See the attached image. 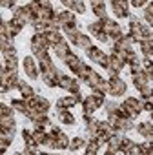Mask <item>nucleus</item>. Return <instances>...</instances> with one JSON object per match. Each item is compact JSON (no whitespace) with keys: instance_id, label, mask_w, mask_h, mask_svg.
I'll return each mask as SVG.
<instances>
[{"instance_id":"35","label":"nucleus","mask_w":153,"mask_h":155,"mask_svg":"<svg viewBox=\"0 0 153 155\" xmlns=\"http://www.w3.org/2000/svg\"><path fill=\"white\" fill-rule=\"evenodd\" d=\"M142 155H153V140H146L142 144Z\"/></svg>"},{"instance_id":"24","label":"nucleus","mask_w":153,"mask_h":155,"mask_svg":"<svg viewBox=\"0 0 153 155\" xmlns=\"http://www.w3.org/2000/svg\"><path fill=\"white\" fill-rule=\"evenodd\" d=\"M69 139H67V135L66 133H60L58 137H57V150H67L69 148Z\"/></svg>"},{"instance_id":"3","label":"nucleus","mask_w":153,"mask_h":155,"mask_svg":"<svg viewBox=\"0 0 153 155\" xmlns=\"http://www.w3.org/2000/svg\"><path fill=\"white\" fill-rule=\"evenodd\" d=\"M53 113L57 115V119H58L62 124H69V126H71V124H75V117H73L66 108H60V106H57V104H55Z\"/></svg>"},{"instance_id":"49","label":"nucleus","mask_w":153,"mask_h":155,"mask_svg":"<svg viewBox=\"0 0 153 155\" xmlns=\"http://www.w3.org/2000/svg\"><path fill=\"white\" fill-rule=\"evenodd\" d=\"M111 2H113V0H111Z\"/></svg>"},{"instance_id":"48","label":"nucleus","mask_w":153,"mask_h":155,"mask_svg":"<svg viewBox=\"0 0 153 155\" xmlns=\"http://www.w3.org/2000/svg\"><path fill=\"white\" fill-rule=\"evenodd\" d=\"M151 28H153V24H151Z\"/></svg>"},{"instance_id":"32","label":"nucleus","mask_w":153,"mask_h":155,"mask_svg":"<svg viewBox=\"0 0 153 155\" xmlns=\"http://www.w3.org/2000/svg\"><path fill=\"white\" fill-rule=\"evenodd\" d=\"M111 11H113L115 17H128V11L124 8H120L119 4H115V2H111Z\"/></svg>"},{"instance_id":"6","label":"nucleus","mask_w":153,"mask_h":155,"mask_svg":"<svg viewBox=\"0 0 153 155\" xmlns=\"http://www.w3.org/2000/svg\"><path fill=\"white\" fill-rule=\"evenodd\" d=\"M53 49H55L57 57L64 60V58H66V57L71 53V49H69V40H64V38H62L58 44H55V46H53Z\"/></svg>"},{"instance_id":"22","label":"nucleus","mask_w":153,"mask_h":155,"mask_svg":"<svg viewBox=\"0 0 153 155\" xmlns=\"http://www.w3.org/2000/svg\"><path fill=\"white\" fill-rule=\"evenodd\" d=\"M57 106H60V108H73V106H76V101H75V97H62V99H58L57 101Z\"/></svg>"},{"instance_id":"7","label":"nucleus","mask_w":153,"mask_h":155,"mask_svg":"<svg viewBox=\"0 0 153 155\" xmlns=\"http://www.w3.org/2000/svg\"><path fill=\"white\" fill-rule=\"evenodd\" d=\"M115 128H117L120 133H126V131H129V130L135 128V122H133V119H129V117H119Z\"/></svg>"},{"instance_id":"19","label":"nucleus","mask_w":153,"mask_h":155,"mask_svg":"<svg viewBox=\"0 0 153 155\" xmlns=\"http://www.w3.org/2000/svg\"><path fill=\"white\" fill-rule=\"evenodd\" d=\"M86 140L82 139V137H75V139H71V142H69V150L71 151H79V150H82V148H86Z\"/></svg>"},{"instance_id":"42","label":"nucleus","mask_w":153,"mask_h":155,"mask_svg":"<svg viewBox=\"0 0 153 155\" xmlns=\"http://www.w3.org/2000/svg\"><path fill=\"white\" fill-rule=\"evenodd\" d=\"M113 2H115V4H119L120 8H124L126 11H128V8H129V2H128V0H113Z\"/></svg>"},{"instance_id":"34","label":"nucleus","mask_w":153,"mask_h":155,"mask_svg":"<svg viewBox=\"0 0 153 155\" xmlns=\"http://www.w3.org/2000/svg\"><path fill=\"white\" fill-rule=\"evenodd\" d=\"M133 144H135L133 140H129V139H126V137H124V139H122V144H120V150H122V153H128V155H129V151H131Z\"/></svg>"},{"instance_id":"41","label":"nucleus","mask_w":153,"mask_h":155,"mask_svg":"<svg viewBox=\"0 0 153 155\" xmlns=\"http://www.w3.org/2000/svg\"><path fill=\"white\" fill-rule=\"evenodd\" d=\"M142 69H144V68L140 66V62H138V64H131V75H138Z\"/></svg>"},{"instance_id":"33","label":"nucleus","mask_w":153,"mask_h":155,"mask_svg":"<svg viewBox=\"0 0 153 155\" xmlns=\"http://www.w3.org/2000/svg\"><path fill=\"white\" fill-rule=\"evenodd\" d=\"M0 113H2V117H13V113H15V108L9 104H4L2 102V106H0Z\"/></svg>"},{"instance_id":"4","label":"nucleus","mask_w":153,"mask_h":155,"mask_svg":"<svg viewBox=\"0 0 153 155\" xmlns=\"http://www.w3.org/2000/svg\"><path fill=\"white\" fill-rule=\"evenodd\" d=\"M24 71H26V75H29L33 81H37L38 79V68H37V62H35V58L33 57H26L24 58Z\"/></svg>"},{"instance_id":"26","label":"nucleus","mask_w":153,"mask_h":155,"mask_svg":"<svg viewBox=\"0 0 153 155\" xmlns=\"http://www.w3.org/2000/svg\"><path fill=\"white\" fill-rule=\"evenodd\" d=\"M33 137H35L37 144H44V140H46V137H47V131H46L44 128H35Z\"/></svg>"},{"instance_id":"5","label":"nucleus","mask_w":153,"mask_h":155,"mask_svg":"<svg viewBox=\"0 0 153 155\" xmlns=\"http://www.w3.org/2000/svg\"><path fill=\"white\" fill-rule=\"evenodd\" d=\"M122 104H124L128 110H131V111H133L135 119H137V117L140 115V111L144 110V108H142V101H138V99H135V97H128V99H126V102H122Z\"/></svg>"},{"instance_id":"15","label":"nucleus","mask_w":153,"mask_h":155,"mask_svg":"<svg viewBox=\"0 0 153 155\" xmlns=\"http://www.w3.org/2000/svg\"><path fill=\"white\" fill-rule=\"evenodd\" d=\"M133 84H135L137 90H142V88H146V86L149 84L148 79H146V75H144V69H142L138 75H133Z\"/></svg>"},{"instance_id":"31","label":"nucleus","mask_w":153,"mask_h":155,"mask_svg":"<svg viewBox=\"0 0 153 155\" xmlns=\"http://www.w3.org/2000/svg\"><path fill=\"white\" fill-rule=\"evenodd\" d=\"M140 51L144 53V57H151V53H153V44H151L149 40H142V42H140Z\"/></svg>"},{"instance_id":"8","label":"nucleus","mask_w":153,"mask_h":155,"mask_svg":"<svg viewBox=\"0 0 153 155\" xmlns=\"http://www.w3.org/2000/svg\"><path fill=\"white\" fill-rule=\"evenodd\" d=\"M62 4H64L69 11H73V13H84V11H86V6H84L82 0H64Z\"/></svg>"},{"instance_id":"43","label":"nucleus","mask_w":153,"mask_h":155,"mask_svg":"<svg viewBox=\"0 0 153 155\" xmlns=\"http://www.w3.org/2000/svg\"><path fill=\"white\" fill-rule=\"evenodd\" d=\"M73 97H75V101H76V104H79V102H82V101H84V97H82V93H80V91H79V93H75Z\"/></svg>"},{"instance_id":"20","label":"nucleus","mask_w":153,"mask_h":155,"mask_svg":"<svg viewBox=\"0 0 153 155\" xmlns=\"http://www.w3.org/2000/svg\"><path fill=\"white\" fill-rule=\"evenodd\" d=\"M99 148H100V142L97 140V137H91V140L86 144V150H84V151H86L88 155H95V153L99 151Z\"/></svg>"},{"instance_id":"38","label":"nucleus","mask_w":153,"mask_h":155,"mask_svg":"<svg viewBox=\"0 0 153 155\" xmlns=\"http://www.w3.org/2000/svg\"><path fill=\"white\" fill-rule=\"evenodd\" d=\"M93 37H95L97 40H100V42H108V40H109V35L104 33V31H99V33H95Z\"/></svg>"},{"instance_id":"21","label":"nucleus","mask_w":153,"mask_h":155,"mask_svg":"<svg viewBox=\"0 0 153 155\" xmlns=\"http://www.w3.org/2000/svg\"><path fill=\"white\" fill-rule=\"evenodd\" d=\"M20 93H22V99H31V97L37 95L35 90L29 84H26V82H20Z\"/></svg>"},{"instance_id":"30","label":"nucleus","mask_w":153,"mask_h":155,"mask_svg":"<svg viewBox=\"0 0 153 155\" xmlns=\"http://www.w3.org/2000/svg\"><path fill=\"white\" fill-rule=\"evenodd\" d=\"M119 108H120L119 102H115V101H104V110H106L108 115H109V113H115Z\"/></svg>"},{"instance_id":"44","label":"nucleus","mask_w":153,"mask_h":155,"mask_svg":"<svg viewBox=\"0 0 153 155\" xmlns=\"http://www.w3.org/2000/svg\"><path fill=\"white\" fill-rule=\"evenodd\" d=\"M90 2H91V4L95 6V4H102V2H104V0H90Z\"/></svg>"},{"instance_id":"46","label":"nucleus","mask_w":153,"mask_h":155,"mask_svg":"<svg viewBox=\"0 0 153 155\" xmlns=\"http://www.w3.org/2000/svg\"><path fill=\"white\" fill-rule=\"evenodd\" d=\"M35 2H40V0H35Z\"/></svg>"},{"instance_id":"23","label":"nucleus","mask_w":153,"mask_h":155,"mask_svg":"<svg viewBox=\"0 0 153 155\" xmlns=\"http://www.w3.org/2000/svg\"><path fill=\"white\" fill-rule=\"evenodd\" d=\"M76 46H79V48H82L84 51H88L90 48H93V44H91V38H90L88 35H80V37H79V40H76Z\"/></svg>"},{"instance_id":"16","label":"nucleus","mask_w":153,"mask_h":155,"mask_svg":"<svg viewBox=\"0 0 153 155\" xmlns=\"http://www.w3.org/2000/svg\"><path fill=\"white\" fill-rule=\"evenodd\" d=\"M35 110H37L38 113H47V111L51 110V104H49V101H46V99H42V97H37Z\"/></svg>"},{"instance_id":"10","label":"nucleus","mask_w":153,"mask_h":155,"mask_svg":"<svg viewBox=\"0 0 153 155\" xmlns=\"http://www.w3.org/2000/svg\"><path fill=\"white\" fill-rule=\"evenodd\" d=\"M38 69H40V73H46V71H53L55 69V64H53V60H51V57L47 53L38 58Z\"/></svg>"},{"instance_id":"17","label":"nucleus","mask_w":153,"mask_h":155,"mask_svg":"<svg viewBox=\"0 0 153 155\" xmlns=\"http://www.w3.org/2000/svg\"><path fill=\"white\" fill-rule=\"evenodd\" d=\"M46 37H47V40H49L51 46H55V44H58L62 40V35H60L58 29H47L46 31Z\"/></svg>"},{"instance_id":"2","label":"nucleus","mask_w":153,"mask_h":155,"mask_svg":"<svg viewBox=\"0 0 153 155\" xmlns=\"http://www.w3.org/2000/svg\"><path fill=\"white\" fill-rule=\"evenodd\" d=\"M100 106H104V99H99V97H95L93 93H91L90 97H84V101H82V110H84V113H93V111H97Z\"/></svg>"},{"instance_id":"39","label":"nucleus","mask_w":153,"mask_h":155,"mask_svg":"<svg viewBox=\"0 0 153 155\" xmlns=\"http://www.w3.org/2000/svg\"><path fill=\"white\" fill-rule=\"evenodd\" d=\"M142 17H144V20H146L148 24H153V13H149L148 9H144V11H142Z\"/></svg>"},{"instance_id":"37","label":"nucleus","mask_w":153,"mask_h":155,"mask_svg":"<svg viewBox=\"0 0 153 155\" xmlns=\"http://www.w3.org/2000/svg\"><path fill=\"white\" fill-rule=\"evenodd\" d=\"M138 91H140V97H142V99H148V97H151V95H153V88H151L149 84H148L146 88L138 90Z\"/></svg>"},{"instance_id":"27","label":"nucleus","mask_w":153,"mask_h":155,"mask_svg":"<svg viewBox=\"0 0 153 155\" xmlns=\"http://www.w3.org/2000/svg\"><path fill=\"white\" fill-rule=\"evenodd\" d=\"M93 13H95L99 18H104V17H108L106 4H104V2H102V4H95V6H93Z\"/></svg>"},{"instance_id":"45","label":"nucleus","mask_w":153,"mask_h":155,"mask_svg":"<svg viewBox=\"0 0 153 155\" xmlns=\"http://www.w3.org/2000/svg\"><path fill=\"white\" fill-rule=\"evenodd\" d=\"M149 122L153 124V111H149Z\"/></svg>"},{"instance_id":"12","label":"nucleus","mask_w":153,"mask_h":155,"mask_svg":"<svg viewBox=\"0 0 153 155\" xmlns=\"http://www.w3.org/2000/svg\"><path fill=\"white\" fill-rule=\"evenodd\" d=\"M11 106L15 108V111L22 113V115H28V111H29V106H28L26 99H13L11 101Z\"/></svg>"},{"instance_id":"29","label":"nucleus","mask_w":153,"mask_h":155,"mask_svg":"<svg viewBox=\"0 0 153 155\" xmlns=\"http://www.w3.org/2000/svg\"><path fill=\"white\" fill-rule=\"evenodd\" d=\"M66 33H67V40H69L71 44H75V46H76V40H79V37L82 35L79 28H75V29H69V31H66Z\"/></svg>"},{"instance_id":"25","label":"nucleus","mask_w":153,"mask_h":155,"mask_svg":"<svg viewBox=\"0 0 153 155\" xmlns=\"http://www.w3.org/2000/svg\"><path fill=\"white\" fill-rule=\"evenodd\" d=\"M73 81L75 79H71L69 75H60V79H58V88H62V90H69V86L73 84Z\"/></svg>"},{"instance_id":"36","label":"nucleus","mask_w":153,"mask_h":155,"mask_svg":"<svg viewBox=\"0 0 153 155\" xmlns=\"http://www.w3.org/2000/svg\"><path fill=\"white\" fill-rule=\"evenodd\" d=\"M88 29L91 31V35H95V33H99V31H104V29H102V22H100V20H99V22L90 24V26H88Z\"/></svg>"},{"instance_id":"9","label":"nucleus","mask_w":153,"mask_h":155,"mask_svg":"<svg viewBox=\"0 0 153 155\" xmlns=\"http://www.w3.org/2000/svg\"><path fill=\"white\" fill-rule=\"evenodd\" d=\"M31 46H38V48H46V49L51 48V44H49L46 33H35V35L31 37Z\"/></svg>"},{"instance_id":"47","label":"nucleus","mask_w":153,"mask_h":155,"mask_svg":"<svg viewBox=\"0 0 153 155\" xmlns=\"http://www.w3.org/2000/svg\"><path fill=\"white\" fill-rule=\"evenodd\" d=\"M60 2H64V0H60Z\"/></svg>"},{"instance_id":"18","label":"nucleus","mask_w":153,"mask_h":155,"mask_svg":"<svg viewBox=\"0 0 153 155\" xmlns=\"http://www.w3.org/2000/svg\"><path fill=\"white\" fill-rule=\"evenodd\" d=\"M2 57H4V58L17 57V48H15L13 42H9V44H2Z\"/></svg>"},{"instance_id":"14","label":"nucleus","mask_w":153,"mask_h":155,"mask_svg":"<svg viewBox=\"0 0 153 155\" xmlns=\"http://www.w3.org/2000/svg\"><path fill=\"white\" fill-rule=\"evenodd\" d=\"M80 62H82V60H80L79 57H76L75 53H69V55L64 58V64H66V66H67L71 71H75L76 68H79V64H80Z\"/></svg>"},{"instance_id":"28","label":"nucleus","mask_w":153,"mask_h":155,"mask_svg":"<svg viewBox=\"0 0 153 155\" xmlns=\"http://www.w3.org/2000/svg\"><path fill=\"white\" fill-rule=\"evenodd\" d=\"M2 66H6L9 71H18V60H17V57L4 58V64H2Z\"/></svg>"},{"instance_id":"1","label":"nucleus","mask_w":153,"mask_h":155,"mask_svg":"<svg viewBox=\"0 0 153 155\" xmlns=\"http://www.w3.org/2000/svg\"><path fill=\"white\" fill-rule=\"evenodd\" d=\"M108 82H109V93H111V97H122L126 93V90H128L126 82L120 79L119 75H111Z\"/></svg>"},{"instance_id":"13","label":"nucleus","mask_w":153,"mask_h":155,"mask_svg":"<svg viewBox=\"0 0 153 155\" xmlns=\"http://www.w3.org/2000/svg\"><path fill=\"white\" fill-rule=\"evenodd\" d=\"M15 128H17V122H15L13 117H2V119H0V130H6V131L15 133Z\"/></svg>"},{"instance_id":"11","label":"nucleus","mask_w":153,"mask_h":155,"mask_svg":"<svg viewBox=\"0 0 153 155\" xmlns=\"http://www.w3.org/2000/svg\"><path fill=\"white\" fill-rule=\"evenodd\" d=\"M102 82H104V79H102V77H100L95 69H91V71H90V75H88V79H86V84L93 90V88H99Z\"/></svg>"},{"instance_id":"40","label":"nucleus","mask_w":153,"mask_h":155,"mask_svg":"<svg viewBox=\"0 0 153 155\" xmlns=\"http://www.w3.org/2000/svg\"><path fill=\"white\" fill-rule=\"evenodd\" d=\"M148 0H131V6L133 8H146Z\"/></svg>"}]
</instances>
